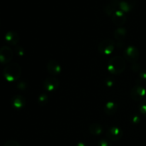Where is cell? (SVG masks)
I'll list each match as a JSON object with an SVG mask.
<instances>
[{
  "mask_svg": "<svg viewBox=\"0 0 146 146\" xmlns=\"http://www.w3.org/2000/svg\"><path fill=\"white\" fill-rule=\"evenodd\" d=\"M146 94V89L141 85H135L131 91V97L133 101H140Z\"/></svg>",
  "mask_w": 146,
  "mask_h": 146,
  "instance_id": "cell-5",
  "label": "cell"
},
{
  "mask_svg": "<svg viewBox=\"0 0 146 146\" xmlns=\"http://www.w3.org/2000/svg\"><path fill=\"white\" fill-rule=\"evenodd\" d=\"M139 56L140 54L138 48L134 46H128L124 51L125 58L129 62H136L139 58Z\"/></svg>",
  "mask_w": 146,
  "mask_h": 146,
  "instance_id": "cell-6",
  "label": "cell"
},
{
  "mask_svg": "<svg viewBox=\"0 0 146 146\" xmlns=\"http://www.w3.org/2000/svg\"><path fill=\"white\" fill-rule=\"evenodd\" d=\"M21 68L17 63L9 64L3 71L4 78L9 82L17 81L21 76Z\"/></svg>",
  "mask_w": 146,
  "mask_h": 146,
  "instance_id": "cell-1",
  "label": "cell"
},
{
  "mask_svg": "<svg viewBox=\"0 0 146 146\" xmlns=\"http://www.w3.org/2000/svg\"><path fill=\"white\" fill-rule=\"evenodd\" d=\"M123 135V132L120 128L116 126L109 128L106 132V137L112 141H117L121 139Z\"/></svg>",
  "mask_w": 146,
  "mask_h": 146,
  "instance_id": "cell-7",
  "label": "cell"
},
{
  "mask_svg": "<svg viewBox=\"0 0 146 146\" xmlns=\"http://www.w3.org/2000/svg\"><path fill=\"white\" fill-rule=\"evenodd\" d=\"M59 86V81L55 77H48L44 81V87L47 91H54Z\"/></svg>",
  "mask_w": 146,
  "mask_h": 146,
  "instance_id": "cell-8",
  "label": "cell"
},
{
  "mask_svg": "<svg viewBox=\"0 0 146 146\" xmlns=\"http://www.w3.org/2000/svg\"><path fill=\"white\" fill-rule=\"evenodd\" d=\"M11 104L13 108L16 109L23 108L26 105V99L21 95H16L11 98Z\"/></svg>",
  "mask_w": 146,
  "mask_h": 146,
  "instance_id": "cell-10",
  "label": "cell"
},
{
  "mask_svg": "<svg viewBox=\"0 0 146 146\" xmlns=\"http://www.w3.org/2000/svg\"><path fill=\"white\" fill-rule=\"evenodd\" d=\"M89 131L92 135H98L103 132V127L98 123L91 124L89 127Z\"/></svg>",
  "mask_w": 146,
  "mask_h": 146,
  "instance_id": "cell-16",
  "label": "cell"
},
{
  "mask_svg": "<svg viewBox=\"0 0 146 146\" xmlns=\"http://www.w3.org/2000/svg\"><path fill=\"white\" fill-rule=\"evenodd\" d=\"M125 34H126V30L123 27H119L114 32V37L115 39L120 41L123 39L124 37L125 36Z\"/></svg>",
  "mask_w": 146,
  "mask_h": 146,
  "instance_id": "cell-17",
  "label": "cell"
},
{
  "mask_svg": "<svg viewBox=\"0 0 146 146\" xmlns=\"http://www.w3.org/2000/svg\"><path fill=\"white\" fill-rule=\"evenodd\" d=\"M112 20L114 24L116 26H122L126 21V17L125 13L121 10H117L112 15Z\"/></svg>",
  "mask_w": 146,
  "mask_h": 146,
  "instance_id": "cell-9",
  "label": "cell"
},
{
  "mask_svg": "<svg viewBox=\"0 0 146 146\" xmlns=\"http://www.w3.org/2000/svg\"><path fill=\"white\" fill-rule=\"evenodd\" d=\"M135 4V0H120L119 10L127 13L133 9Z\"/></svg>",
  "mask_w": 146,
  "mask_h": 146,
  "instance_id": "cell-11",
  "label": "cell"
},
{
  "mask_svg": "<svg viewBox=\"0 0 146 146\" xmlns=\"http://www.w3.org/2000/svg\"><path fill=\"white\" fill-rule=\"evenodd\" d=\"M15 51L16 54L18 56H23V54H24V50H23V48L21 46H19L15 47Z\"/></svg>",
  "mask_w": 146,
  "mask_h": 146,
  "instance_id": "cell-22",
  "label": "cell"
},
{
  "mask_svg": "<svg viewBox=\"0 0 146 146\" xmlns=\"http://www.w3.org/2000/svg\"><path fill=\"white\" fill-rule=\"evenodd\" d=\"M12 50L9 46H4L0 48V64H9L13 58Z\"/></svg>",
  "mask_w": 146,
  "mask_h": 146,
  "instance_id": "cell-4",
  "label": "cell"
},
{
  "mask_svg": "<svg viewBox=\"0 0 146 146\" xmlns=\"http://www.w3.org/2000/svg\"><path fill=\"white\" fill-rule=\"evenodd\" d=\"M4 146H21V145H19V143L17 141H12V140H11V141H7V142L5 143V144H4Z\"/></svg>",
  "mask_w": 146,
  "mask_h": 146,
  "instance_id": "cell-20",
  "label": "cell"
},
{
  "mask_svg": "<svg viewBox=\"0 0 146 146\" xmlns=\"http://www.w3.org/2000/svg\"><path fill=\"white\" fill-rule=\"evenodd\" d=\"M125 60L123 58L118 56L111 58L108 64V71L114 75L121 74L125 70Z\"/></svg>",
  "mask_w": 146,
  "mask_h": 146,
  "instance_id": "cell-2",
  "label": "cell"
},
{
  "mask_svg": "<svg viewBox=\"0 0 146 146\" xmlns=\"http://www.w3.org/2000/svg\"><path fill=\"white\" fill-rule=\"evenodd\" d=\"M4 38H5L6 42L10 45H17L19 41V36L18 34L13 31H8L6 34Z\"/></svg>",
  "mask_w": 146,
  "mask_h": 146,
  "instance_id": "cell-14",
  "label": "cell"
},
{
  "mask_svg": "<svg viewBox=\"0 0 146 146\" xmlns=\"http://www.w3.org/2000/svg\"><path fill=\"white\" fill-rule=\"evenodd\" d=\"M98 146H112V145L107 140H101L98 143Z\"/></svg>",
  "mask_w": 146,
  "mask_h": 146,
  "instance_id": "cell-21",
  "label": "cell"
},
{
  "mask_svg": "<svg viewBox=\"0 0 146 146\" xmlns=\"http://www.w3.org/2000/svg\"><path fill=\"white\" fill-rule=\"evenodd\" d=\"M139 111L143 116L146 117V100L142 101L139 105Z\"/></svg>",
  "mask_w": 146,
  "mask_h": 146,
  "instance_id": "cell-18",
  "label": "cell"
},
{
  "mask_svg": "<svg viewBox=\"0 0 146 146\" xmlns=\"http://www.w3.org/2000/svg\"><path fill=\"white\" fill-rule=\"evenodd\" d=\"M145 87H146V85H145Z\"/></svg>",
  "mask_w": 146,
  "mask_h": 146,
  "instance_id": "cell-25",
  "label": "cell"
},
{
  "mask_svg": "<svg viewBox=\"0 0 146 146\" xmlns=\"http://www.w3.org/2000/svg\"><path fill=\"white\" fill-rule=\"evenodd\" d=\"M48 102V96L46 94H42L38 97V104L41 106H44Z\"/></svg>",
  "mask_w": 146,
  "mask_h": 146,
  "instance_id": "cell-19",
  "label": "cell"
},
{
  "mask_svg": "<svg viewBox=\"0 0 146 146\" xmlns=\"http://www.w3.org/2000/svg\"><path fill=\"white\" fill-rule=\"evenodd\" d=\"M47 70L53 76L58 75L61 73V67L56 61H50L47 64Z\"/></svg>",
  "mask_w": 146,
  "mask_h": 146,
  "instance_id": "cell-13",
  "label": "cell"
},
{
  "mask_svg": "<svg viewBox=\"0 0 146 146\" xmlns=\"http://www.w3.org/2000/svg\"><path fill=\"white\" fill-rule=\"evenodd\" d=\"M120 0H111L104 7V11L107 15L111 16L113 14L115 11H117V8L119 7Z\"/></svg>",
  "mask_w": 146,
  "mask_h": 146,
  "instance_id": "cell-12",
  "label": "cell"
},
{
  "mask_svg": "<svg viewBox=\"0 0 146 146\" xmlns=\"http://www.w3.org/2000/svg\"><path fill=\"white\" fill-rule=\"evenodd\" d=\"M117 109H118V105L115 102H113V101L108 102L106 104L105 107H104V111L108 115L114 114L116 112Z\"/></svg>",
  "mask_w": 146,
  "mask_h": 146,
  "instance_id": "cell-15",
  "label": "cell"
},
{
  "mask_svg": "<svg viewBox=\"0 0 146 146\" xmlns=\"http://www.w3.org/2000/svg\"><path fill=\"white\" fill-rule=\"evenodd\" d=\"M140 77H141V80L143 81H146V71H143L140 74Z\"/></svg>",
  "mask_w": 146,
  "mask_h": 146,
  "instance_id": "cell-23",
  "label": "cell"
},
{
  "mask_svg": "<svg viewBox=\"0 0 146 146\" xmlns=\"http://www.w3.org/2000/svg\"><path fill=\"white\" fill-rule=\"evenodd\" d=\"M76 146H87V145H86V144L84 143L80 142V143H77V145Z\"/></svg>",
  "mask_w": 146,
  "mask_h": 146,
  "instance_id": "cell-24",
  "label": "cell"
},
{
  "mask_svg": "<svg viewBox=\"0 0 146 146\" xmlns=\"http://www.w3.org/2000/svg\"><path fill=\"white\" fill-rule=\"evenodd\" d=\"M114 41L111 39H105L98 45V51L103 55H109L114 50Z\"/></svg>",
  "mask_w": 146,
  "mask_h": 146,
  "instance_id": "cell-3",
  "label": "cell"
}]
</instances>
